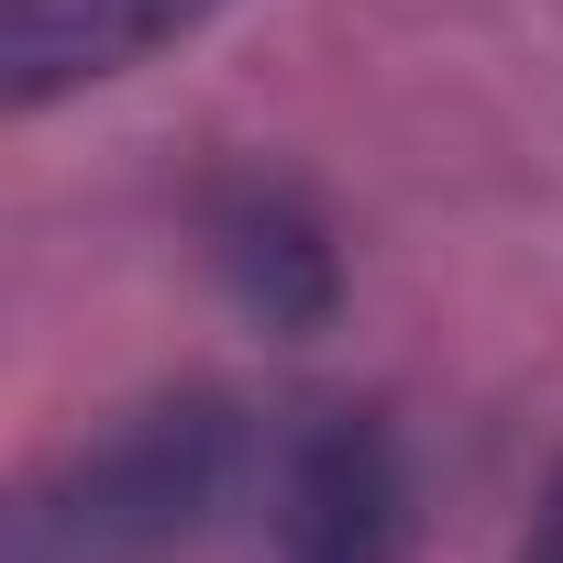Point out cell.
I'll return each instance as SVG.
<instances>
[{
    "instance_id": "7a4b0ae2",
    "label": "cell",
    "mask_w": 563,
    "mask_h": 563,
    "mask_svg": "<svg viewBox=\"0 0 563 563\" xmlns=\"http://www.w3.org/2000/svg\"><path fill=\"white\" fill-rule=\"evenodd\" d=\"M409 442L365 398H321L276 442V563H409Z\"/></svg>"
},
{
    "instance_id": "6da1fadb",
    "label": "cell",
    "mask_w": 563,
    "mask_h": 563,
    "mask_svg": "<svg viewBox=\"0 0 563 563\" xmlns=\"http://www.w3.org/2000/svg\"><path fill=\"white\" fill-rule=\"evenodd\" d=\"M243 475V409L221 387H177L122 409L100 442H78L56 475L23 486L0 563H166L210 530V508Z\"/></svg>"
},
{
    "instance_id": "3957f363",
    "label": "cell",
    "mask_w": 563,
    "mask_h": 563,
    "mask_svg": "<svg viewBox=\"0 0 563 563\" xmlns=\"http://www.w3.org/2000/svg\"><path fill=\"white\" fill-rule=\"evenodd\" d=\"M199 254H210L221 288L288 343L332 332V310H343V243H332V221H321V199L299 177H265V166L210 177L199 188Z\"/></svg>"
},
{
    "instance_id": "8992f818",
    "label": "cell",
    "mask_w": 563,
    "mask_h": 563,
    "mask_svg": "<svg viewBox=\"0 0 563 563\" xmlns=\"http://www.w3.org/2000/svg\"><path fill=\"white\" fill-rule=\"evenodd\" d=\"M552 508H563V475H552Z\"/></svg>"
},
{
    "instance_id": "277c9868",
    "label": "cell",
    "mask_w": 563,
    "mask_h": 563,
    "mask_svg": "<svg viewBox=\"0 0 563 563\" xmlns=\"http://www.w3.org/2000/svg\"><path fill=\"white\" fill-rule=\"evenodd\" d=\"M210 12L221 0H0V111L34 122L56 100H89L144 56L188 45Z\"/></svg>"
},
{
    "instance_id": "5b68a950",
    "label": "cell",
    "mask_w": 563,
    "mask_h": 563,
    "mask_svg": "<svg viewBox=\"0 0 563 563\" xmlns=\"http://www.w3.org/2000/svg\"><path fill=\"white\" fill-rule=\"evenodd\" d=\"M519 563H563V508H541V530H530V552Z\"/></svg>"
}]
</instances>
